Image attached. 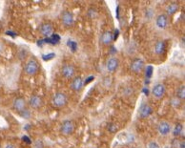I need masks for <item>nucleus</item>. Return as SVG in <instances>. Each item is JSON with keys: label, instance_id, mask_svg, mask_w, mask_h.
Returning <instances> with one entry per match:
<instances>
[{"label": "nucleus", "instance_id": "obj_1", "mask_svg": "<svg viewBox=\"0 0 185 148\" xmlns=\"http://www.w3.org/2000/svg\"><path fill=\"white\" fill-rule=\"evenodd\" d=\"M68 102V97L66 94L62 92H57L55 93L53 98V104L56 108H62L64 107Z\"/></svg>", "mask_w": 185, "mask_h": 148}, {"label": "nucleus", "instance_id": "obj_2", "mask_svg": "<svg viewBox=\"0 0 185 148\" xmlns=\"http://www.w3.org/2000/svg\"><path fill=\"white\" fill-rule=\"evenodd\" d=\"M39 70V65L35 59H30L24 67V72L29 75H34Z\"/></svg>", "mask_w": 185, "mask_h": 148}, {"label": "nucleus", "instance_id": "obj_3", "mask_svg": "<svg viewBox=\"0 0 185 148\" xmlns=\"http://www.w3.org/2000/svg\"><path fill=\"white\" fill-rule=\"evenodd\" d=\"M75 131V124L73 121H65L62 122L61 127H60V132L65 135V136H69L72 135Z\"/></svg>", "mask_w": 185, "mask_h": 148}, {"label": "nucleus", "instance_id": "obj_4", "mask_svg": "<svg viewBox=\"0 0 185 148\" xmlns=\"http://www.w3.org/2000/svg\"><path fill=\"white\" fill-rule=\"evenodd\" d=\"M153 114V108L148 103H143L138 109V115L141 119H147Z\"/></svg>", "mask_w": 185, "mask_h": 148}, {"label": "nucleus", "instance_id": "obj_5", "mask_svg": "<svg viewBox=\"0 0 185 148\" xmlns=\"http://www.w3.org/2000/svg\"><path fill=\"white\" fill-rule=\"evenodd\" d=\"M165 86L161 83H158V84H156L154 87H153V90H152V94L153 96L158 98V99H160L164 97V95H165Z\"/></svg>", "mask_w": 185, "mask_h": 148}, {"label": "nucleus", "instance_id": "obj_6", "mask_svg": "<svg viewBox=\"0 0 185 148\" xmlns=\"http://www.w3.org/2000/svg\"><path fill=\"white\" fill-rule=\"evenodd\" d=\"M61 20H62L63 25L65 27H72L74 25V22H75L73 14L70 13V11H63L62 13Z\"/></svg>", "mask_w": 185, "mask_h": 148}, {"label": "nucleus", "instance_id": "obj_7", "mask_svg": "<svg viewBox=\"0 0 185 148\" xmlns=\"http://www.w3.org/2000/svg\"><path fill=\"white\" fill-rule=\"evenodd\" d=\"M143 67H144V61L141 58H135L134 60L132 61L131 66H130L132 72L136 74H139L140 72L143 70Z\"/></svg>", "mask_w": 185, "mask_h": 148}, {"label": "nucleus", "instance_id": "obj_8", "mask_svg": "<svg viewBox=\"0 0 185 148\" xmlns=\"http://www.w3.org/2000/svg\"><path fill=\"white\" fill-rule=\"evenodd\" d=\"M39 32L45 37H49L54 34V27L50 23H43L39 27Z\"/></svg>", "mask_w": 185, "mask_h": 148}, {"label": "nucleus", "instance_id": "obj_9", "mask_svg": "<svg viewBox=\"0 0 185 148\" xmlns=\"http://www.w3.org/2000/svg\"><path fill=\"white\" fill-rule=\"evenodd\" d=\"M75 68L73 65H71V64H66V65H64L61 69L62 75L67 79L73 78L75 75Z\"/></svg>", "mask_w": 185, "mask_h": 148}, {"label": "nucleus", "instance_id": "obj_10", "mask_svg": "<svg viewBox=\"0 0 185 148\" xmlns=\"http://www.w3.org/2000/svg\"><path fill=\"white\" fill-rule=\"evenodd\" d=\"M156 24L159 29H165L169 24V19H168V15L167 14H159L156 17Z\"/></svg>", "mask_w": 185, "mask_h": 148}, {"label": "nucleus", "instance_id": "obj_11", "mask_svg": "<svg viewBox=\"0 0 185 148\" xmlns=\"http://www.w3.org/2000/svg\"><path fill=\"white\" fill-rule=\"evenodd\" d=\"M118 64H119V61L118 59L116 57H111L108 59V61L106 63V68H107V71L110 72V73H114V72L116 71L118 67Z\"/></svg>", "mask_w": 185, "mask_h": 148}, {"label": "nucleus", "instance_id": "obj_12", "mask_svg": "<svg viewBox=\"0 0 185 148\" xmlns=\"http://www.w3.org/2000/svg\"><path fill=\"white\" fill-rule=\"evenodd\" d=\"M158 131L161 136H167L171 132V125L167 121H161L159 122L158 126Z\"/></svg>", "mask_w": 185, "mask_h": 148}, {"label": "nucleus", "instance_id": "obj_13", "mask_svg": "<svg viewBox=\"0 0 185 148\" xmlns=\"http://www.w3.org/2000/svg\"><path fill=\"white\" fill-rule=\"evenodd\" d=\"M83 86L84 83H83V78L81 77H75L71 83V88L75 92L80 91L83 88Z\"/></svg>", "mask_w": 185, "mask_h": 148}, {"label": "nucleus", "instance_id": "obj_14", "mask_svg": "<svg viewBox=\"0 0 185 148\" xmlns=\"http://www.w3.org/2000/svg\"><path fill=\"white\" fill-rule=\"evenodd\" d=\"M14 109L15 111L19 112L23 111L24 109H26V101L23 98H16L14 101Z\"/></svg>", "mask_w": 185, "mask_h": 148}, {"label": "nucleus", "instance_id": "obj_15", "mask_svg": "<svg viewBox=\"0 0 185 148\" xmlns=\"http://www.w3.org/2000/svg\"><path fill=\"white\" fill-rule=\"evenodd\" d=\"M29 104L32 108H34V109H38V108L42 104L41 98L38 97V96H37V95L32 96V97L30 98Z\"/></svg>", "mask_w": 185, "mask_h": 148}, {"label": "nucleus", "instance_id": "obj_16", "mask_svg": "<svg viewBox=\"0 0 185 148\" xmlns=\"http://www.w3.org/2000/svg\"><path fill=\"white\" fill-rule=\"evenodd\" d=\"M165 51H166V43L165 41H163V40H158V42L156 43V45H155V53L156 55H162L165 53Z\"/></svg>", "mask_w": 185, "mask_h": 148}, {"label": "nucleus", "instance_id": "obj_17", "mask_svg": "<svg viewBox=\"0 0 185 148\" xmlns=\"http://www.w3.org/2000/svg\"><path fill=\"white\" fill-rule=\"evenodd\" d=\"M101 42L104 45H110L113 41V33L110 31H105L104 33L101 34V38H100Z\"/></svg>", "mask_w": 185, "mask_h": 148}, {"label": "nucleus", "instance_id": "obj_18", "mask_svg": "<svg viewBox=\"0 0 185 148\" xmlns=\"http://www.w3.org/2000/svg\"><path fill=\"white\" fill-rule=\"evenodd\" d=\"M60 35L59 34H53L49 37H45L43 39V42L44 43H47V44H52V45H56V44H58L59 41H60Z\"/></svg>", "mask_w": 185, "mask_h": 148}, {"label": "nucleus", "instance_id": "obj_19", "mask_svg": "<svg viewBox=\"0 0 185 148\" xmlns=\"http://www.w3.org/2000/svg\"><path fill=\"white\" fill-rule=\"evenodd\" d=\"M179 10V4L173 2L171 4H169L166 8V13L168 15H173L174 14H176Z\"/></svg>", "mask_w": 185, "mask_h": 148}, {"label": "nucleus", "instance_id": "obj_20", "mask_svg": "<svg viewBox=\"0 0 185 148\" xmlns=\"http://www.w3.org/2000/svg\"><path fill=\"white\" fill-rule=\"evenodd\" d=\"M176 97H178L179 99H180V101H184L185 98V86L184 85H180L178 90H176Z\"/></svg>", "mask_w": 185, "mask_h": 148}, {"label": "nucleus", "instance_id": "obj_21", "mask_svg": "<svg viewBox=\"0 0 185 148\" xmlns=\"http://www.w3.org/2000/svg\"><path fill=\"white\" fill-rule=\"evenodd\" d=\"M183 131V126L181 123H178L175 128H174V131H173V135L175 136V137H178V136H179L180 134L182 133Z\"/></svg>", "mask_w": 185, "mask_h": 148}, {"label": "nucleus", "instance_id": "obj_22", "mask_svg": "<svg viewBox=\"0 0 185 148\" xmlns=\"http://www.w3.org/2000/svg\"><path fill=\"white\" fill-rule=\"evenodd\" d=\"M153 72H154V68L152 65H148L145 68V78L146 80H150V78L153 75Z\"/></svg>", "mask_w": 185, "mask_h": 148}, {"label": "nucleus", "instance_id": "obj_23", "mask_svg": "<svg viewBox=\"0 0 185 148\" xmlns=\"http://www.w3.org/2000/svg\"><path fill=\"white\" fill-rule=\"evenodd\" d=\"M67 46L70 48V50L73 52V53L77 51V43L74 40H72V39H69V40L67 41Z\"/></svg>", "mask_w": 185, "mask_h": 148}, {"label": "nucleus", "instance_id": "obj_24", "mask_svg": "<svg viewBox=\"0 0 185 148\" xmlns=\"http://www.w3.org/2000/svg\"><path fill=\"white\" fill-rule=\"evenodd\" d=\"M19 115H20V117L25 119H29L31 118V112H30V110H28L27 108L24 109L23 111L19 112Z\"/></svg>", "mask_w": 185, "mask_h": 148}, {"label": "nucleus", "instance_id": "obj_25", "mask_svg": "<svg viewBox=\"0 0 185 148\" xmlns=\"http://www.w3.org/2000/svg\"><path fill=\"white\" fill-rule=\"evenodd\" d=\"M55 57V54L54 53H49V54H45L42 55V59L44 61H49L54 59Z\"/></svg>", "mask_w": 185, "mask_h": 148}, {"label": "nucleus", "instance_id": "obj_26", "mask_svg": "<svg viewBox=\"0 0 185 148\" xmlns=\"http://www.w3.org/2000/svg\"><path fill=\"white\" fill-rule=\"evenodd\" d=\"M26 55H27V51H26V49H24V48H21V49H20L19 52H18V57H19V58L21 59V60H23V59H25Z\"/></svg>", "mask_w": 185, "mask_h": 148}, {"label": "nucleus", "instance_id": "obj_27", "mask_svg": "<svg viewBox=\"0 0 185 148\" xmlns=\"http://www.w3.org/2000/svg\"><path fill=\"white\" fill-rule=\"evenodd\" d=\"M94 80H95V75H89V77L84 79L83 83H84V85H87V84H89V83H91Z\"/></svg>", "mask_w": 185, "mask_h": 148}, {"label": "nucleus", "instance_id": "obj_28", "mask_svg": "<svg viewBox=\"0 0 185 148\" xmlns=\"http://www.w3.org/2000/svg\"><path fill=\"white\" fill-rule=\"evenodd\" d=\"M34 148H44V143L41 139H37L34 142Z\"/></svg>", "mask_w": 185, "mask_h": 148}, {"label": "nucleus", "instance_id": "obj_29", "mask_svg": "<svg viewBox=\"0 0 185 148\" xmlns=\"http://www.w3.org/2000/svg\"><path fill=\"white\" fill-rule=\"evenodd\" d=\"M116 129H118V127H116V125H115V123H110V124L108 125V130H109L111 133H115Z\"/></svg>", "mask_w": 185, "mask_h": 148}, {"label": "nucleus", "instance_id": "obj_30", "mask_svg": "<svg viewBox=\"0 0 185 148\" xmlns=\"http://www.w3.org/2000/svg\"><path fill=\"white\" fill-rule=\"evenodd\" d=\"M172 104H173V106H174V107L178 108L180 105V99H179L178 98H173L172 99Z\"/></svg>", "mask_w": 185, "mask_h": 148}, {"label": "nucleus", "instance_id": "obj_31", "mask_svg": "<svg viewBox=\"0 0 185 148\" xmlns=\"http://www.w3.org/2000/svg\"><path fill=\"white\" fill-rule=\"evenodd\" d=\"M153 15H154V11L152 9H147L146 11H145V17L147 18H151Z\"/></svg>", "mask_w": 185, "mask_h": 148}, {"label": "nucleus", "instance_id": "obj_32", "mask_svg": "<svg viewBox=\"0 0 185 148\" xmlns=\"http://www.w3.org/2000/svg\"><path fill=\"white\" fill-rule=\"evenodd\" d=\"M148 148H159V145L156 142H150L148 143Z\"/></svg>", "mask_w": 185, "mask_h": 148}, {"label": "nucleus", "instance_id": "obj_33", "mask_svg": "<svg viewBox=\"0 0 185 148\" xmlns=\"http://www.w3.org/2000/svg\"><path fill=\"white\" fill-rule=\"evenodd\" d=\"M22 139V142H25V143H27V144H31V143H32V139L29 138V137H28V136H23V137L21 138Z\"/></svg>", "mask_w": 185, "mask_h": 148}, {"label": "nucleus", "instance_id": "obj_34", "mask_svg": "<svg viewBox=\"0 0 185 148\" xmlns=\"http://www.w3.org/2000/svg\"><path fill=\"white\" fill-rule=\"evenodd\" d=\"M95 15H96V11H95V9L91 8V9L89 10V11H88V17H95Z\"/></svg>", "mask_w": 185, "mask_h": 148}, {"label": "nucleus", "instance_id": "obj_35", "mask_svg": "<svg viewBox=\"0 0 185 148\" xmlns=\"http://www.w3.org/2000/svg\"><path fill=\"white\" fill-rule=\"evenodd\" d=\"M118 34H119V31L118 30H115V33L113 34V41H115L116 39L118 37Z\"/></svg>", "mask_w": 185, "mask_h": 148}, {"label": "nucleus", "instance_id": "obj_36", "mask_svg": "<svg viewBox=\"0 0 185 148\" xmlns=\"http://www.w3.org/2000/svg\"><path fill=\"white\" fill-rule=\"evenodd\" d=\"M6 34L7 35H10V37H16V33H15V32H14V31H7L6 32Z\"/></svg>", "mask_w": 185, "mask_h": 148}, {"label": "nucleus", "instance_id": "obj_37", "mask_svg": "<svg viewBox=\"0 0 185 148\" xmlns=\"http://www.w3.org/2000/svg\"><path fill=\"white\" fill-rule=\"evenodd\" d=\"M179 148H185V142L184 141H181V142H179Z\"/></svg>", "mask_w": 185, "mask_h": 148}, {"label": "nucleus", "instance_id": "obj_38", "mask_svg": "<svg viewBox=\"0 0 185 148\" xmlns=\"http://www.w3.org/2000/svg\"><path fill=\"white\" fill-rule=\"evenodd\" d=\"M115 52H116V50H115V46H111V51H110V53H111L112 55H114V53H115Z\"/></svg>", "mask_w": 185, "mask_h": 148}, {"label": "nucleus", "instance_id": "obj_39", "mask_svg": "<svg viewBox=\"0 0 185 148\" xmlns=\"http://www.w3.org/2000/svg\"><path fill=\"white\" fill-rule=\"evenodd\" d=\"M119 9H120L119 6L116 7V18L118 19H119Z\"/></svg>", "mask_w": 185, "mask_h": 148}, {"label": "nucleus", "instance_id": "obj_40", "mask_svg": "<svg viewBox=\"0 0 185 148\" xmlns=\"http://www.w3.org/2000/svg\"><path fill=\"white\" fill-rule=\"evenodd\" d=\"M37 46L38 47H42L43 46V44H44V42H43V39H42V40H39V41H37Z\"/></svg>", "mask_w": 185, "mask_h": 148}, {"label": "nucleus", "instance_id": "obj_41", "mask_svg": "<svg viewBox=\"0 0 185 148\" xmlns=\"http://www.w3.org/2000/svg\"><path fill=\"white\" fill-rule=\"evenodd\" d=\"M142 92H143V93L145 94L146 96L149 95V90L147 89V88H143V89H142Z\"/></svg>", "mask_w": 185, "mask_h": 148}, {"label": "nucleus", "instance_id": "obj_42", "mask_svg": "<svg viewBox=\"0 0 185 148\" xmlns=\"http://www.w3.org/2000/svg\"><path fill=\"white\" fill-rule=\"evenodd\" d=\"M5 148H15V146L14 144H11V143H8Z\"/></svg>", "mask_w": 185, "mask_h": 148}, {"label": "nucleus", "instance_id": "obj_43", "mask_svg": "<svg viewBox=\"0 0 185 148\" xmlns=\"http://www.w3.org/2000/svg\"><path fill=\"white\" fill-rule=\"evenodd\" d=\"M3 49H4V47H3V44L2 43H0V54L3 52Z\"/></svg>", "mask_w": 185, "mask_h": 148}, {"label": "nucleus", "instance_id": "obj_44", "mask_svg": "<svg viewBox=\"0 0 185 148\" xmlns=\"http://www.w3.org/2000/svg\"><path fill=\"white\" fill-rule=\"evenodd\" d=\"M133 148H136V147H133Z\"/></svg>", "mask_w": 185, "mask_h": 148}, {"label": "nucleus", "instance_id": "obj_45", "mask_svg": "<svg viewBox=\"0 0 185 148\" xmlns=\"http://www.w3.org/2000/svg\"><path fill=\"white\" fill-rule=\"evenodd\" d=\"M0 148H1V146H0Z\"/></svg>", "mask_w": 185, "mask_h": 148}]
</instances>
